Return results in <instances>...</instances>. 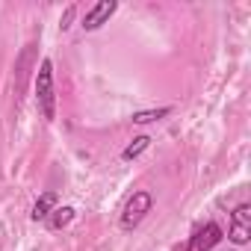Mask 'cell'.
<instances>
[{"label": "cell", "mask_w": 251, "mask_h": 251, "mask_svg": "<svg viewBox=\"0 0 251 251\" xmlns=\"http://www.w3.org/2000/svg\"><path fill=\"white\" fill-rule=\"evenodd\" d=\"M36 103L42 109V115L48 121H53L56 115V95H53V65L50 59H42L39 74H36Z\"/></svg>", "instance_id": "6da1fadb"}, {"label": "cell", "mask_w": 251, "mask_h": 251, "mask_svg": "<svg viewBox=\"0 0 251 251\" xmlns=\"http://www.w3.org/2000/svg\"><path fill=\"white\" fill-rule=\"evenodd\" d=\"M151 207H154V195L151 192H133V198L127 201V207H124V213H121V227L133 230L151 213Z\"/></svg>", "instance_id": "7a4b0ae2"}, {"label": "cell", "mask_w": 251, "mask_h": 251, "mask_svg": "<svg viewBox=\"0 0 251 251\" xmlns=\"http://www.w3.org/2000/svg\"><path fill=\"white\" fill-rule=\"evenodd\" d=\"M227 239H230L233 245H245V242L251 239V207H248V204H239V207L233 210Z\"/></svg>", "instance_id": "3957f363"}, {"label": "cell", "mask_w": 251, "mask_h": 251, "mask_svg": "<svg viewBox=\"0 0 251 251\" xmlns=\"http://www.w3.org/2000/svg\"><path fill=\"white\" fill-rule=\"evenodd\" d=\"M219 239H222V227H219L216 222H207L204 227H198V230H195V236L186 242V248H183V251H210Z\"/></svg>", "instance_id": "277c9868"}, {"label": "cell", "mask_w": 251, "mask_h": 251, "mask_svg": "<svg viewBox=\"0 0 251 251\" xmlns=\"http://www.w3.org/2000/svg\"><path fill=\"white\" fill-rule=\"evenodd\" d=\"M118 9V3L115 0H100V3H95L89 12H86V18H83V30H98L103 21H109V15Z\"/></svg>", "instance_id": "5b68a950"}, {"label": "cell", "mask_w": 251, "mask_h": 251, "mask_svg": "<svg viewBox=\"0 0 251 251\" xmlns=\"http://www.w3.org/2000/svg\"><path fill=\"white\" fill-rule=\"evenodd\" d=\"M56 210V192H45V195H39V201L33 204V222H42V219H48L50 213Z\"/></svg>", "instance_id": "8992f818"}, {"label": "cell", "mask_w": 251, "mask_h": 251, "mask_svg": "<svg viewBox=\"0 0 251 251\" xmlns=\"http://www.w3.org/2000/svg\"><path fill=\"white\" fill-rule=\"evenodd\" d=\"M71 219H74V207H56V210L48 216V225H50L53 230H59V227L71 225Z\"/></svg>", "instance_id": "52a82bcc"}, {"label": "cell", "mask_w": 251, "mask_h": 251, "mask_svg": "<svg viewBox=\"0 0 251 251\" xmlns=\"http://www.w3.org/2000/svg\"><path fill=\"white\" fill-rule=\"evenodd\" d=\"M169 112H172L169 106H160V109H145V112H136V115H133V121H136V124H151V121L166 118Z\"/></svg>", "instance_id": "ba28073f"}, {"label": "cell", "mask_w": 251, "mask_h": 251, "mask_svg": "<svg viewBox=\"0 0 251 251\" xmlns=\"http://www.w3.org/2000/svg\"><path fill=\"white\" fill-rule=\"evenodd\" d=\"M148 145H151V139H148V136H136L127 148H124V154H121V157H124V160H136V157H139Z\"/></svg>", "instance_id": "9c48e42d"}, {"label": "cell", "mask_w": 251, "mask_h": 251, "mask_svg": "<svg viewBox=\"0 0 251 251\" xmlns=\"http://www.w3.org/2000/svg\"><path fill=\"white\" fill-rule=\"evenodd\" d=\"M71 18H74V6H71V9H68V12H65V18H62V24H59V27H62V30H65V27H68V21H71Z\"/></svg>", "instance_id": "30bf717a"}]
</instances>
